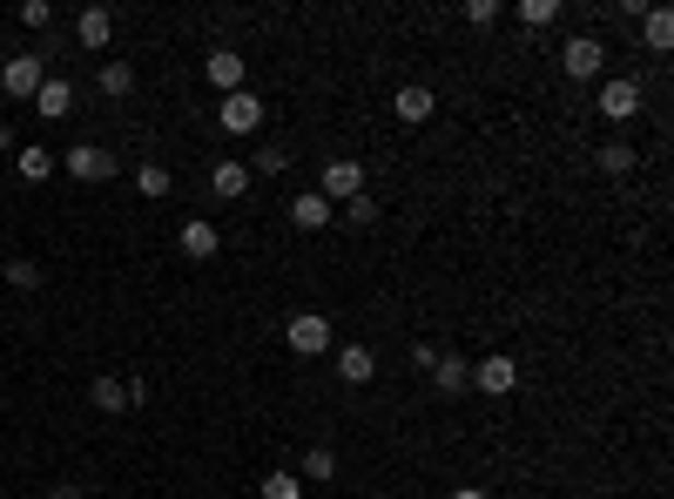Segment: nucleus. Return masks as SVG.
Here are the masks:
<instances>
[{"mask_svg": "<svg viewBox=\"0 0 674 499\" xmlns=\"http://www.w3.org/2000/svg\"><path fill=\"white\" fill-rule=\"evenodd\" d=\"M317 197L324 203H351V197H365V163H324V176H317Z\"/></svg>", "mask_w": 674, "mask_h": 499, "instance_id": "nucleus-4", "label": "nucleus"}, {"mask_svg": "<svg viewBox=\"0 0 674 499\" xmlns=\"http://www.w3.org/2000/svg\"><path fill=\"white\" fill-rule=\"evenodd\" d=\"M284 344H291L297 358H324V352H331V318H324V311H297V318L284 324Z\"/></svg>", "mask_w": 674, "mask_h": 499, "instance_id": "nucleus-1", "label": "nucleus"}, {"mask_svg": "<svg viewBox=\"0 0 674 499\" xmlns=\"http://www.w3.org/2000/svg\"><path fill=\"white\" fill-rule=\"evenodd\" d=\"M34 108H42V122H61V115H74V88L61 82V74H48L42 95H34Z\"/></svg>", "mask_w": 674, "mask_h": 499, "instance_id": "nucleus-16", "label": "nucleus"}, {"mask_svg": "<svg viewBox=\"0 0 674 499\" xmlns=\"http://www.w3.org/2000/svg\"><path fill=\"white\" fill-rule=\"evenodd\" d=\"M48 499H82V486H48Z\"/></svg>", "mask_w": 674, "mask_h": 499, "instance_id": "nucleus-33", "label": "nucleus"}, {"mask_svg": "<svg viewBox=\"0 0 674 499\" xmlns=\"http://www.w3.org/2000/svg\"><path fill=\"white\" fill-rule=\"evenodd\" d=\"M257 169H263V176H284V169H291V156L270 142V148H257Z\"/></svg>", "mask_w": 674, "mask_h": 499, "instance_id": "nucleus-29", "label": "nucleus"}, {"mask_svg": "<svg viewBox=\"0 0 674 499\" xmlns=\"http://www.w3.org/2000/svg\"><path fill=\"white\" fill-rule=\"evenodd\" d=\"M391 108H399V122H412V129H418V122H431V108H439V95H431L425 82H405L399 95H391Z\"/></svg>", "mask_w": 674, "mask_h": 499, "instance_id": "nucleus-12", "label": "nucleus"}, {"mask_svg": "<svg viewBox=\"0 0 674 499\" xmlns=\"http://www.w3.org/2000/svg\"><path fill=\"white\" fill-rule=\"evenodd\" d=\"M216 250H223V229H216L210 216H189V223H182V257H196V263H210Z\"/></svg>", "mask_w": 674, "mask_h": 499, "instance_id": "nucleus-10", "label": "nucleus"}, {"mask_svg": "<svg viewBox=\"0 0 674 499\" xmlns=\"http://www.w3.org/2000/svg\"><path fill=\"white\" fill-rule=\"evenodd\" d=\"M42 82H48V74H42V55H14L8 68H0V88H8L14 102H34V95H42Z\"/></svg>", "mask_w": 674, "mask_h": 499, "instance_id": "nucleus-7", "label": "nucleus"}, {"mask_svg": "<svg viewBox=\"0 0 674 499\" xmlns=\"http://www.w3.org/2000/svg\"><path fill=\"white\" fill-rule=\"evenodd\" d=\"M601 115L607 122H634V115H641V82H627V74L601 82Z\"/></svg>", "mask_w": 674, "mask_h": 499, "instance_id": "nucleus-8", "label": "nucleus"}, {"mask_svg": "<svg viewBox=\"0 0 674 499\" xmlns=\"http://www.w3.org/2000/svg\"><path fill=\"white\" fill-rule=\"evenodd\" d=\"M371 216H378V203H371V197H351V203H344V223H358V229H365Z\"/></svg>", "mask_w": 674, "mask_h": 499, "instance_id": "nucleus-30", "label": "nucleus"}, {"mask_svg": "<svg viewBox=\"0 0 674 499\" xmlns=\"http://www.w3.org/2000/svg\"><path fill=\"white\" fill-rule=\"evenodd\" d=\"M257 499H304V479H297V473H270V479L257 486Z\"/></svg>", "mask_w": 674, "mask_h": 499, "instance_id": "nucleus-26", "label": "nucleus"}, {"mask_svg": "<svg viewBox=\"0 0 674 499\" xmlns=\"http://www.w3.org/2000/svg\"><path fill=\"white\" fill-rule=\"evenodd\" d=\"M338 378H344V385H371V378H378V358L365 352V344H344V352H338Z\"/></svg>", "mask_w": 674, "mask_h": 499, "instance_id": "nucleus-15", "label": "nucleus"}, {"mask_svg": "<svg viewBox=\"0 0 674 499\" xmlns=\"http://www.w3.org/2000/svg\"><path fill=\"white\" fill-rule=\"evenodd\" d=\"M452 499H486V486H452Z\"/></svg>", "mask_w": 674, "mask_h": 499, "instance_id": "nucleus-34", "label": "nucleus"}, {"mask_svg": "<svg viewBox=\"0 0 674 499\" xmlns=\"http://www.w3.org/2000/svg\"><path fill=\"white\" fill-rule=\"evenodd\" d=\"M560 68H567V82H601V74H607V48L593 41V34H574V41L560 48Z\"/></svg>", "mask_w": 674, "mask_h": 499, "instance_id": "nucleus-2", "label": "nucleus"}, {"mask_svg": "<svg viewBox=\"0 0 674 499\" xmlns=\"http://www.w3.org/2000/svg\"><path fill=\"white\" fill-rule=\"evenodd\" d=\"M14 169H21V182H48L61 169V156H48V148L34 142V148H14Z\"/></svg>", "mask_w": 674, "mask_h": 499, "instance_id": "nucleus-18", "label": "nucleus"}, {"mask_svg": "<svg viewBox=\"0 0 674 499\" xmlns=\"http://www.w3.org/2000/svg\"><path fill=\"white\" fill-rule=\"evenodd\" d=\"M291 223L304 229V237H317L324 223H338V210H331L324 197H317V189H304V197H291Z\"/></svg>", "mask_w": 674, "mask_h": 499, "instance_id": "nucleus-13", "label": "nucleus"}, {"mask_svg": "<svg viewBox=\"0 0 674 499\" xmlns=\"http://www.w3.org/2000/svg\"><path fill=\"white\" fill-rule=\"evenodd\" d=\"M61 169H68L74 182H108V176H115V169H122V163H115V156H108V148H95V142H74V148H68V156H61Z\"/></svg>", "mask_w": 674, "mask_h": 499, "instance_id": "nucleus-5", "label": "nucleus"}, {"mask_svg": "<svg viewBox=\"0 0 674 499\" xmlns=\"http://www.w3.org/2000/svg\"><path fill=\"white\" fill-rule=\"evenodd\" d=\"M210 189H216L223 203L244 197V189H250V163H216V169H210Z\"/></svg>", "mask_w": 674, "mask_h": 499, "instance_id": "nucleus-20", "label": "nucleus"}, {"mask_svg": "<svg viewBox=\"0 0 674 499\" xmlns=\"http://www.w3.org/2000/svg\"><path fill=\"white\" fill-rule=\"evenodd\" d=\"M8 284H14V290H42V263H34V257H14V263H8Z\"/></svg>", "mask_w": 674, "mask_h": 499, "instance_id": "nucleus-27", "label": "nucleus"}, {"mask_svg": "<svg viewBox=\"0 0 674 499\" xmlns=\"http://www.w3.org/2000/svg\"><path fill=\"white\" fill-rule=\"evenodd\" d=\"M216 122H223L229 135H257V129H263V102H257L250 88H236V95H223V108H216Z\"/></svg>", "mask_w": 674, "mask_h": 499, "instance_id": "nucleus-6", "label": "nucleus"}, {"mask_svg": "<svg viewBox=\"0 0 674 499\" xmlns=\"http://www.w3.org/2000/svg\"><path fill=\"white\" fill-rule=\"evenodd\" d=\"M8 148H14V129H8V122H0V156H8Z\"/></svg>", "mask_w": 674, "mask_h": 499, "instance_id": "nucleus-35", "label": "nucleus"}, {"mask_svg": "<svg viewBox=\"0 0 674 499\" xmlns=\"http://www.w3.org/2000/svg\"><path fill=\"white\" fill-rule=\"evenodd\" d=\"M95 82H102V95H115V102H122V95H135V68H129V61H102V74H95Z\"/></svg>", "mask_w": 674, "mask_h": 499, "instance_id": "nucleus-23", "label": "nucleus"}, {"mask_svg": "<svg viewBox=\"0 0 674 499\" xmlns=\"http://www.w3.org/2000/svg\"><path fill=\"white\" fill-rule=\"evenodd\" d=\"M512 14H520V27H553L560 21V0H520Z\"/></svg>", "mask_w": 674, "mask_h": 499, "instance_id": "nucleus-25", "label": "nucleus"}, {"mask_svg": "<svg viewBox=\"0 0 674 499\" xmlns=\"http://www.w3.org/2000/svg\"><path fill=\"white\" fill-rule=\"evenodd\" d=\"M297 479H304V486H331V479H338V452H331V445H310V452L297 459Z\"/></svg>", "mask_w": 674, "mask_h": 499, "instance_id": "nucleus-17", "label": "nucleus"}, {"mask_svg": "<svg viewBox=\"0 0 674 499\" xmlns=\"http://www.w3.org/2000/svg\"><path fill=\"white\" fill-rule=\"evenodd\" d=\"M439 365V344H412V371H431Z\"/></svg>", "mask_w": 674, "mask_h": 499, "instance_id": "nucleus-32", "label": "nucleus"}, {"mask_svg": "<svg viewBox=\"0 0 674 499\" xmlns=\"http://www.w3.org/2000/svg\"><path fill=\"white\" fill-rule=\"evenodd\" d=\"M431 385H439L446 399H459V392L472 385V365H465L459 352H439V365H431Z\"/></svg>", "mask_w": 674, "mask_h": 499, "instance_id": "nucleus-14", "label": "nucleus"}, {"mask_svg": "<svg viewBox=\"0 0 674 499\" xmlns=\"http://www.w3.org/2000/svg\"><path fill=\"white\" fill-rule=\"evenodd\" d=\"M472 392H486V399H512V392H520V365H512L506 352L480 358V365H472Z\"/></svg>", "mask_w": 674, "mask_h": 499, "instance_id": "nucleus-3", "label": "nucleus"}, {"mask_svg": "<svg viewBox=\"0 0 674 499\" xmlns=\"http://www.w3.org/2000/svg\"><path fill=\"white\" fill-rule=\"evenodd\" d=\"M244 74H250V68H244V55H236V48H216V55L203 61V82H210V88H223V95L244 88Z\"/></svg>", "mask_w": 674, "mask_h": 499, "instance_id": "nucleus-9", "label": "nucleus"}, {"mask_svg": "<svg viewBox=\"0 0 674 499\" xmlns=\"http://www.w3.org/2000/svg\"><path fill=\"white\" fill-rule=\"evenodd\" d=\"M135 189H142V197H149V203H163V197H169V189H176V176H169L163 163H135Z\"/></svg>", "mask_w": 674, "mask_h": 499, "instance_id": "nucleus-21", "label": "nucleus"}, {"mask_svg": "<svg viewBox=\"0 0 674 499\" xmlns=\"http://www.w3.org/2000/svg\"><path fill=\"white\" fill-rule=\"evenodd\" d=\"M88 399H95V412H129V378H95Z\"/></svg>", "mask_w": 674, "mask_h": 499, "instance_id": "nucleus-22", "label": "nucleus"}, {"mask_svg": "<svg viewBox=\"0 0 674 499\" xmlns=\"http://www.w3.org/2000/svg\"><path fill=\"white\" fill-rule=\"evenodd\" d=\"M506 8H499V0H465V27H493Z\"/></svg>", "mask_w": 674, "mask_h": 499, "instance_id": "nucleus-28", "label": "nucleus"}, {"mask_svg": "<svg viewBox=\"0 0 674 499\" xmlns=\"http://www.w3.org/2000/svg\"><path fill=\"white\" fill-rule=\"evenodd\" d=\"M21 21H27V27H48V21H55V8H48V0H27Z\"/></svg>", "mask_w": 674, "mask_h": 499, "instance_id": "nucleus-31", "label": "nucleus"}, {"mask_svg": "<svg viewBox=\"0 0 674 499\" xmlns=\"http://www.w3.org/2000/svg\"><path fill=\"white\" fill-rule=\"evenodd\" d=\"M108 34H115V14H108V8H82V14H74V41H82L88 55L108 48Z\"/></svg>", "mask_w": 674, "mask_h": 499, "instance_id": "nucleus-11", "label": "nucleus"}, {"mask_svg": "<svg viewBox=\"0 0 674 499\" xmlns=\"http://www.w3.org/2000/svg\"><path fill=\"white\" fill-rule=\"evenodd\" d=\"M641 41H648L654 55L674 48V14H667V8H648V14H641Z\"/></svg>", "mask_w": 674, "mask_h": 499, "instance_id": "nucleus-19", "label": "nucleus"}, {"mask_svg": "<svg viewBox=\"0 0 674 499\" xmlns=\"http://www.w3.org/2000/svg\"><path fill=\"white\" fill-rule=\"evenodd\" d=\"M593 163H601L607 176H634V163H641V156H634V142H607V148H601V156H593Z\"/></svg>", "mask_w": 674, "mask_h": 499, "instance_id": "nucleus-24", "label": "nucleus"}]
</instances>
